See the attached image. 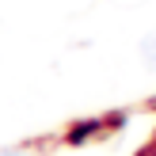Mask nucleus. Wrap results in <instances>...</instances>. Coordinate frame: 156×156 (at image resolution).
<instances>
[{
	"mask_svg": "<svg viewBox=\"0 0 156 156\" xmlns=\"http://www.w3.org/2000/svg\"><path fill=\"white\" fill-rule=\"evenodd\" d=\"M0 156H27V152H19V149H12V152H0Z\"/></svg>",
	"mask_w": 156,
	"mask_h": 156,
	"instance_id": "nucleus-2",
	"label": "nucleus"
},
{
	"mask_svg": "<svg viewBox=\"0 0 156 156\" xmlns=\"http://www.w3.org/2000/svg\"><path fill=\"white\" fill-rule=\"evenodd\" d=\"M141 57L149 61V69H156V30H152V34L141 42Z\"/></svg>",
	"mask_w": 156,
	"mask_h": 156,
	"instance_id": "nucleus-1",
	"label": "nucleus"
}]
</instances>
